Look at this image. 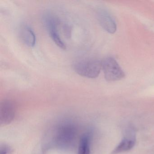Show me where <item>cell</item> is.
<instances>
[{
    "mask_svg": "<svg viewBox=\"0 0 154 154\" xmlns=\"http://www.w3.org/2000/svg\"><path fill=\"white\" fill-rule=\"evenodd\" d=\"M74 70L79 75L87 78H96L102 69V62L96 59H82L75 63Z\"/></svg>",
    "mask_w": 154,
    "mask_h": 154,
    "instance_id": "6da1fadb",
    "label": "cell"
},
{
    "mask_svg": "<svg viewBox=\"0 0 154 154\" xmlns=\"http://www.w3.org/2000/svg\"><path fill=\"white\" fill-rule=\"evenodd\" d=\"M102 68L107 81L114 82L125 77V73L117 61L111 57L105 58L102 62Z\"/></svg>",
    "mask_w": 154,
    "mask_h": 154,
    "instance_id": "7a4b0ae2",
    "label": "cell"
},
{
    "mask_svg": "<svg viewBox=\"0 0 154 154\" xmlns=\"http://www.w3.org/2000/svg\"><path fill=\"white\" fill-rule=\"evenodd\" d=\"M76 135V129L74 124L66 122L61 124L57 130V141L62 146H66L72 142Z\"/></svg>",
    "mask_w": 154,
    "mask_h": 154,
    "instance_id": "3957f363",
    "label": "cell"
},
{
    "mask_svg": "<svg viewBox=\"0 0 154 154\" xmlns=\"http://www.w3.org/2000/svg\"><path fill=\"white\" fill-rule=\"evenodd\" d=\"M16 104L10 100L3 101L1 105V122L8 124L13 119L16 114Z\"/></svg>",
    "mask_w": 154,
    "mask_h": 154,
    "instance_id": "277c9868",
    "label": "cell"
},
{
    "mask_svg": "<svg viewBox=\"0 0 154 154\" xmlns=\"http://www.w3.org/2000/svg\"><path fill=\"white\" fill-rule=\"evenodd\" d=\"M98 21L103 28L108 33L113 34L116 32L117 26L111 16L104 10L100 9L97 11Z\"/></svg>",
    "mask_w": 154,
    "mask_h": 154,
    "instance_id": "5b68a950",
    "label": "cell"
},
{
    "mask_svg": "<svg viewBox=\"0 0 154 154\" xmlns=\"http://www.w3.org/2000/svg\"><path fill=\"white\" fill-rule=\"evenodd\" d=\"M20 37L22 42L30 47L35 46L36 44V36L34 31L28 26H25L20 29Z\"/></svg>",
    "mask_w": 154,
    "mask_h": 154,
    "instance_id": "8992f818",
    "label": "cell"
},
{
    "mask_svg": "<svg viewBox=\"0 0 154 154\" xmlns=\"http://www.w3.org/2000/svg\"><path fill=\"white\" fill-rule=\"evenodd\" d=\"M90 137L87 134H84L80 139L78 154H90Z\"/></svg>",
    "mask_w": 154,
    "mask_h": 154,
    "instance_id": "52a82bcc",
    "label": "cell"
},
{
    "mask_svg": "<svg viewBox=\"0 0 154 154\" xmlns=\"http://www.w3.org/2000/svg\"><path fill=\"white\" fill-rule=\"evenodd\" d=\"M135 143V140L132 139H124L115 149L113 153H119L128 151L132 148Z\"/></svg>",
    "mask_w": 154,
    "mask_h": 154,
    "instance_id": "ba28073f",
    "label": "cell"
},
{
    "mask_svg": "<svg viewBox=\"0 0 154 154\" xmlns=\"http://www.w3.org/2000/svg\"><path fill=\"white\" fill-rule=\"evenodd\" d=\"M57 29L58 28H54L48 29L49 35L52 40L57 46L59 47L61 49H65L66 48V46L61 39Z\"/></svg>",
    "mask_w": 154,
    "mask_h": 154,
    "instance_id": "9c48e42d",
    "label": "cell"
},
{
    "mask_svg": "<svg viewBox=\"0 0 154 154\" xmlns=\"http://www.w3.org/2000/svg\"><path fill=\"white\" fill-rule=\"evenodd\" d=\"M63 32L64 35L66 37L69 38L71 37V35H72V28L68 24H63Z\"/></svg>",
    "mask_w": 154,
    "mask_h": 154,
    "instance_id": "30bf717a",
    "label": "cell"
},
{
    "mask_svg": "<svg viewBox=\"0 0 154 154\" xmlns=\"http://www.w3.org/2000/svg\"><path fill=\"white\" fill-rule=\"evenodd\" d=\"M9 149L6 146L2 147L1 149V154H7L8 153Z\"/></svg>",
    "mask_w": 154,
    "mask_h": 154,
    "instance_id": "8fae6325",
    "label": "cell"
}]
</instances>
